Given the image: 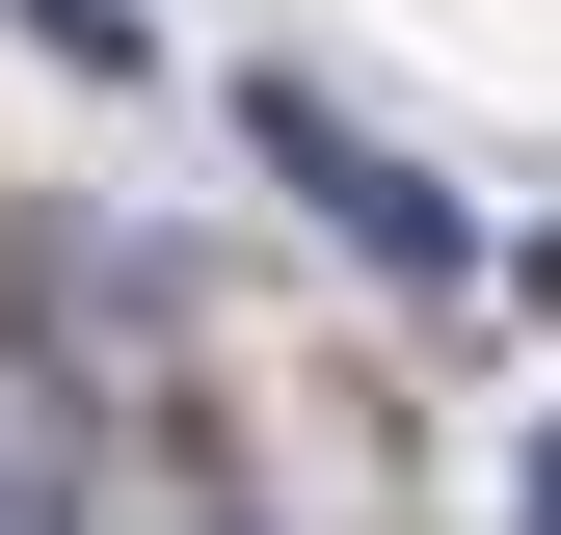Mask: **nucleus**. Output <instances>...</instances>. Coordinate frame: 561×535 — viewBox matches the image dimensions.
Returning <instances> with one entry per match:
<instances>
[{"instance_id":"4","label":"nucleus","mask_w":561,"mask_h":535,"mask_svg":"<svg viewBox=\"0 0 561 535\" xmlns=\"http://www.w3.org/2000/svg\"><path fill=\"white\" fill-rule=\"evenodd\" d=\"M508 535H561V429H535V455H508Z\"/></svg>"},{"instance_id":"3","label":"nucleus","mask_w":561,"mask_h":535,"mask_svg":"<svg viewBox=\"0 0 561 535\" xmlns=\"http://www.w3.org/2000/svg\"><path fill=\"white\" fill-rule=\"evenodd\" d=\"M27 27H54V54H107V81H134V54H161V27H134V0H27Z\"/></svg>"},{"instance_id":"1","label":"nucleus","mask_w":561,"mask_h":535,"mask_svg":"<svg viewBox=\"0 0 561 535\" xmlns=\"http://www.w3.org/2000/svg\"><path fill=\"white\" fill-rule=\"evenodd\" d=\"M241 134H267V187H295L347 268H401V295H455V268H481V215H455L428 161H401V134H347L321 81H241Z\"/></svg>"},{"instance_id":"2","label":"nucleus","mask_w":561,"mask_h":535,"mask_svg":"<svg viewBox=\"0 0 561 535\" xmlns=\"http://www.w3.org/2000/svg\"><path fill=\"white\" fill-rule=\"evenodd\" d=\"M0 535H107V401L54 321H0Z\"/></svg>"}]
</instances>
